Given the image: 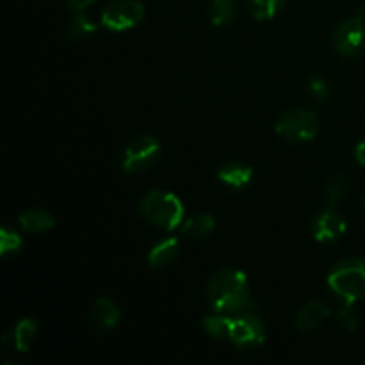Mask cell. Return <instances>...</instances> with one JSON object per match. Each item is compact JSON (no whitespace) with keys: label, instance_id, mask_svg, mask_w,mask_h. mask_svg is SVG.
<instances>
[{"label":"cell","instance_id":"5bb4252c","mask_svg":"<svg viewBox=\"0 0 365 365\" xmlns=\"http://www.w3.org/2000/svg\"><path fill=\"white\" fill-rule=\"evenodd\" d=\"M18 225L29 234H43L56 227V217L45 209H29L18 216Z\"/></svg>","mask_w":365,"mask_h":365},{"label":"cell","instance_id":"277c9868","mask_svg":"<svg viewBox=\"0 0 365 365\" xmlns=\"http://www.w3.org/2000/svg\"><path fill=\"white\" fill-rule=\"evenodd\" d=\"M274 128H277V134L284 138L285 141L309 143L319 132V120H317V114L314 110L294 107V109L282 114Z\"/></svg>","mask_w":365,"mask_h":365},{"label":"cell","instance_id":"ac0fdd59","mask_svg":"<svg viewBox=\"0 0 365 365\" xmlns=\"http://www.w3.org/2000/svg\"><path fill=\"white\" fill-rule=\"evenodd\" d=\"M96 29H98V25H96L91 18L86 16V14L82 13H77L73 18H71L70 24H68L66 38L68 41L78 43L82 41V39L89 38L91 34H95Z\"/></svg>","mask_w":365,"mask_h":365},{"label":"cell","instance_id":"6da1fadb","mask_svg":"<svg viewBox=\"0 0 365 365\" xmlns=\"http://www.w3.org/2000/svg\"><path fill=\"white\" fill-rule=\"evenodd\" d=\"M205 296L210 309L225 316H237L248 310H257L248 277L239 269H221L212 274L207 284Z\"/></svg>","mask_w":365,"mask_h":365},{"label":"cell","instance_id":"484cf974","mask_svg":"<svg viewBox=\"0 0 365 365\" xmlns=\"http://www.w3.org/2000/svg\"><path fill=\"white\" fill-rule=\"evenodd\" d=\"M355 157H356V160H359V163L362 164V166H365V139H362V141H360L359 145H356Z\"/></svg>","mask_w":365,"mask_h":365},{"label":"cell","instance_id":"7c38bea8","mask_svg":"<svg viewBox=\"0 0 365 365\" xmlns=\"http://www.w3.org/2000/svg\"><path fill=\"white\" fill-rule=\"evenodd\" d=\"M330 314L331 310L327 303L321 299H314L299 310L298 317H296V330L302 334H310V331L317 330L330 317Z\"/></svg>","mask_w":365,"mask_h":365},{"label":"cell","instance_id":"7a4b0ae2","mask_svg":"<svg viewBox=\"0 0 365 365\" xmlns=\"http://www.w3.org/2000/svg\"><path fill=\"white\" fill-rule=\"evenodd\" d=\"M139 214L146 223L159 230L171 232L184 223V205L180 198L170 191L153 189L139 202Z\"/></svg>","mask_w":365,"mask_h":365},{"label":"cell","instance_id":"30bf717a","mask_svg":"<svg viewBox=\"0 0 365 365\" xmlns=\"http://www.w3.org/2000/svg\"><path fill=\"white\" fill-rule=\"evenodd\" d=\"M36 335H38V323L34 319L25 317V319H20L16 324L11 327V330L2 337V342L7 348L25 353L31 349Z\"/></svg>","mask_w":365,"mask_h":365},{"label":"cell","instance_id":"5b68a950","mask_svg":"<svg viewBox=\"0 0 365 365\" xmlns=\"http://www.w3.org/2000/svg\"><path fill=\"white\" fill-rule=\"evenodd\" d=\"M232 344L237 346L242 351H252V349L260 348L266 341V328L262 321L257 316V310H248V312L232 316L230 337Z\"/></svg>","mask_w":365,"mask_h":365},{"label":"cell","instance_id":"e0dca14e","mask_svg":"<svg viewBox=\"0 0 365 365\" xmlns=\"http://www.w3.org/2000/svg\"><path fill=\"white\" fill-rule=\"evenodd\" d=\"M235 16H237V7L234 0H212L209 9L210 24L216 27H227L234 24Z\"/></svg>","mask_w":365,"mask_h":365},{"label":"cell","instance_id":"7402d4cb","mask_svg":"<svg viewBox=\"0 0 365 365\" xmlns=\"http://www.w3.org/2000/svg\"><path fill=\"white\" fill-rule=\"evenodd\" d=\"M21 245H24L21 235L14 228L2 227V230H0V255L4 259L20 252Z\"/></svg>","mask_w":365,"mask_h":365},{"label":"cell","instance_id":"52a82bcc","mask_svg":"<svg viewBox=\"0 0 365 365\" xmlns=\"http://www.w3.org/2000/svg\"><path fill=\"white\" fill-rule=\"evenodd\" d=\"M145 16V6L139 0H113L102 11V25L113 32H125L138 27Z\"/></svg>","mask_w":365,"mask_h":365},{"label":"cell","instance_id":"cb8c5ba5","mask_svg":"<svg viewBox=\"0 0 365 365\" xmlns=\"http://www.w3.org/2000/svg\"><path fill=\"white\" fill-rule=\"evenodd\" d=\"M337 321H339V324H341V327L348 331L356 330V328H359V323H360L359 316H356L355 310H353V305H348V303H342L341 310H339V314H337Z\"/></svg>","mask_w":365,"mask_h":365},{"label":"cell","instance_id":"8fae6325","mask_svg":"<svg viewBox=\"0 0 365 365\" xmlns=\"http://www.w3.org/2000/svg\"><path fill=\"white\" fill-rule=\"evenodd\" d=\"M121 312L118 309L116 303L109 298H98L91 307V312H89V319L91 324L102 334L114 330L120 323Z\"/></svg>","mask_w":365,"mask_h":365},{"label":"cell","instance_id":"2e32d148","mask_svg":"<svg viewBox=\"0 0 365 365\" xmlns=\"http://www.w3.org/2000/svg\"><path fill=\"white\" fill-rule=\"evenodd\" d=\"M216 228V220L210 214H196V216L187 217L180 225L182 234L191 239H203L210 235Z\"/></svg>","mask_w":365,"mask_h":365},{"label":"cell","instance_id":"4fadbf2b","mask_svg":"<svg viewBox=\"0 0 365 365\" xmlns=\"http://www.w3.org/2000/svg\"><path fill=\"white\" fill-rule=\"evenodd\" d=\"M180 255V241L177 237H166L157 242L148 252V264L153 269H163L177 260Z\"/></svg>","mask_w":365,"mask_h":365},{"label":"cell","instance_id":"d6986e66","mask_svg":"<svg viewBox=\"0 0 365 365\" xmlns=\"http://www.w3.org/2000/svg\"><path fill=\"white\" fill-rule=\"evenodd\" d=\"M202 324H203V330H205L212 339L223 341V339L230 337L232 316H225V314L214 312L212 316L203 317Z\"/></svg>","mask_w":365,"mask_h":365},{"label":"cell","instance_id":"9c48e42d","mask_svg":"<svg viewBox=\"0 0 365 365\" xmlns=\"http://www.w3.org/2000/svg\"><path fill=\"white\" fill-rule=\"evenodd\" d=\"M346 230H348L346 220L337 212L335 207H327L314 217L312 234L314 239L321 245H331L339 241L346 234Z\"/></svg>","mask_w":365,"mask_h":365},{"label":"cell","instance_id":"603a6c76","mask_svg":"<svg viewBox=\"0 0 365 365\" xmlns=\"http://www.w3.org/2000/svg\"><path fill=\"white\" fill-rule=\"evenodd\" d=\"M307 91H309L310 98H314L316 102H324L330 96V84L321 75H312L307 82Z\"/></svg>","mask_w":365,"mask_h":365},{"label":"cell","instance_id":"8992f818","mask_svg":"<svg viewBox=\"0 0 365 365\" xmlns=\"http://www.w3.org/2000/svg\"><path fill=\"white\" fill-rule=\"evenodd\" d=\"M160 143L153 135H139L128 143L121 159V168L125 173L135 175L150 170L159 160Z\"/></svg>","mask_w":365,"mask_h":365},{"label":"cell","instance_id":"d4e9b609","mask_svg":"<svg viewBox=\"0 0 365 365\" xmlns=\"http://www.w3.org/2000/svg\"><path fill=\"white\" fill-rule=\"evenodd\" d=\"M68 2V7H70L71 11H75V13H81L82 9H86V7L91 6L95 0H66Z\"/></svg>","mask_w":365,"mask_h":365},{"label":"cell","instance_id":"ba28073f","mask_svg":"<svg viewBox=\"0 0 365 365\" xmlns=\"http://www.w3.org/2000/svg\"><path fill=\"white\" fill-rule=\"evenodd\" d=\"M334 46L342 57H356L362 52L365 46V9L335 29Z\"/></svg>","mask_w":365,"mask_h":365},{"label":"cell","instance_id":"9a60e30c","mask_svg":"<svg viewBox=\"0 0 365 365\" xmlns=\"http://www.w3.org/2000/svg\"><path fill=\"white\" fill-rule=\"evenodd\" d=\"M217 178H220L221 184H225L227 187L235 189H245L246 185H250L253 178V170L248 164L242 163H228L217 171Z\"/></svg>","mask_w":365,"mask_h":365},{"label":"cell","instance_id":"3957f363","mask_svg":"<svg viewBox=\"0 0 365 365\" xmlns=\"http://www.w3.org/2000/svg\"><path fill=\"white\" fill-rule=\"evenodd\" d=\"M328 289L342 303L353 305L365 296V262L362 259H346L335 264L328 273Z\"/></svg>","mask_w":365,"mask_h":365},{"label":"cell","instance_id":"4316f807","mask_svg":"<svg viewBox=\"0 0 365 365\" xmlns=\"http://www.w3.org/2000/svg\"><path fill=\"white\" fill-rule=\"evenodd\" d=\"M362 209H364V216H365V196L362 198Z\"/></svg>","mask_w":365,"mask_h":365},{"label":"cell","instance_id":"ffe728a7","mask_svg":"<svg viewBox=\"0 0 365 365\" xmlns=\"http://www.w3.org/2000/svg\"><path fill=\"white\" fill-rule=\"evenodd\" d=\"M348 195V180L342 173L331 175L324 184V198L328 207H337Z\"/></svg>","mask_w":365,"mask_h":365},{"label":"cell","instance_id":"44dd1931","mask_svg":"<svg viewBox=\"0 0 365 365\" xmlns=\"http://www.w3.org/2000/svg\"><path fill=\"white\" fill-rule=\"evenodd\" d=\"M250 13L257 20H271L280 13L285 0H246Z\"/></svg>","mask_w":365,"mask_h":365}]
</instances>
